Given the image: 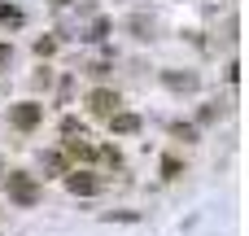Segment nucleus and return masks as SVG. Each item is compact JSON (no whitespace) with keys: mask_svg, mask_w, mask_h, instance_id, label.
Masks as SVG:
<instances>
[{"mask_svg":"<svg viewBox=\"0 0 249 236\" xmlns=\"http://www.w3.org/2000/svg\"><path fill=\"white\" fill-rule=\"evenodd\" d=\"M9 118H13V127H22V131H31V127H35L39 118H44V109H39L35 101H22V105H13V114H9Z\"/></svg>","mask_w":249,"mask_h":236,"instance_id":"f257e3e1","label":"nucleus"},{"mask_svg":"<svg viewBox=\"0 0 249 236\" xmlns=\"http://www.w3.org/2000/svg\"><path fill=\"white\" fill-rule=\"evenodd\" d=\"M88 105H92V114H118V92H109V88H96L92 96H88Z\"/></svg>","mask_w":249,"mask_h":236,"instance_id":"f03ea898","label":"nucleus"},{"mask_svg":"<svg viewBox=\"0 0 249 236\" xmlns=\"http://www.w3.org/2000/svg\"><path fill=\"white\" fill-rule=\"evenodd\" d=\"M9 193H13V197H18L22 206H31V201L39 197V193H35V184H31V180H26L22 171H13V175H9Z\"/></svg>","mask_w":249,"mask_h":236,"instance_id":"7ed1b4c3","label":"nucleus"},{"mask_svg":"<svg viewBox=\"0 0 249 236\" xmlns=\"http://www.w3.org/2000/svg\"><path fill=\"white\" fill-rule=\"evenodd\" d=\"M162 83L175 88V92H193V88H197V74H193V70H188V74H179V70H162Z\"/></svg>","mask_w":249,"mask_h":236,"instance_id":"20e7f679","label":"nucleus"},{"mask_svg":"<svg viewBox=\"0 0 249 236\" xmlns=\"http://www.w3.org/2000/svg\"><path fill=\"white\" fill-rule=\"evenodd\" d=\"M66 188L79 193V197H88V193H96V180H92L88 171H74V175H66Z\"/></svg>","mask_w":249,"mask_h":236,"instance_id":"39448f33","label":"nucleus"},{"mask_svg":"<svg viewBox=\"0 0 249 236\" xmlns=\"http://www.w3.org/2000/svg\"><path fill=\"white\" fill-rule=\"evenodd\" d=\"M109 127L127 136V131H136V127H140V118H136V114H109Z\"/></svg>","mask_w":249,"mask_h":236,"instance_id":"423d86ee","label":"nucleus"},{"mask_svg":"<svg viewBox=\"0 0 249 236\" xmlns=\"http://www.w3.org/2000/svg\"><path fill=\"white\" fill-rule=\"evenodd\" d=\"M131 31H136V39H149V31H153V22H144V18H131Z\"/></svg>","mask_w":249,"mask_h":236,"instance_id":"0eeeda50","label":"nucleus"},{"mask_svg":"<svg viewBox=\"0 0 249 236\" xmlns=\"http://www.w3.org/2000/svg\"><path fill=\"white\" fill-rule=\"evenodd\" d=\"M105 31H109V18H96V26H92L88 39H105Z\"/></svg>","mask_w":249,"mask_h":236,"instance_id":"6e6552de","label":"nucleus"},{"mask_svg":"<svg viewBox=\"0 0 249 236\" xmlns=\"http://www.w3.org/2000/svg\"><path fill=\"white\" fill-rule=\"evenodd\" d=\"M0 18H4V22H13V26L22 22V13H18V9H9V4H0Z\"/></svg>","mask_w":249,"mask_h":236,"instance_id":"1a4fd4ad","label":"nucleus"},{"mask_svg":"<svg viewBox=\"0 0 249 236\" xmlns=\"http://www.w3.org/2000/svg\"><path fill=\"white\" fill-rule=\"evenodd\" d=\"M9 66V44H0V70Z\"/></svg>","mask_w":249,"mask_h":236,"instance_id":"9d476101","label":"nucleus"},{"mask_svg":"<svg viewBox=\"0 0 249 236\" xmlns=\"http://www.w3.org/2000/svg\"><path fill=\"white\" fill-rule=\"evenodd\" d=\"M53 4H57V9H66V4H70V0H53Z\"/></svg>","mask_w":249,"mask_h":236,"instance_id":"9b49d317","label":"nucleus"},{"mask_svg":"<svg viewBox=\"0 0 249 236\" xmlns=\"http://www.w3.org/2000/svg\"><path fill=\"white\" fill-rule=\"evenodd\" d=\"M0 171H4V162H0Z\"/></svg>","mask_w":249,"mask_h":236,"instance_id":"f8f14e48","label":"nucleus"}]
</instances>
